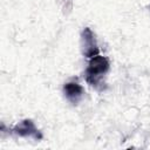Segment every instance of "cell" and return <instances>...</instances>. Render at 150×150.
I'll use <instances>...</instances> for the list:
<instances>
[{"label": "cell", "mask_w": 150, "mask_h": 150, "mask_svg": "<svg viewBox=\"0 0 150 150\" xmlns=\"http://www.w3.org/2000/svg\"><path fill=\"white\" fill-rule=\"evenodd\" d=\"M14 131L16 132V134H19V135H21V136H34V137H36V138H41V135L38 132V130L35 129V127H34V124H33V122L32 121H23L20 125H18V127H15L14 128Z\"/></svg>", "instance_id": "obj_4"}, {"label": "cell", "mask_w": 150, "mask_h": 150, "mask_svg": "<svg viewBox=\"0 0 150 150\" xmlns=\"http://www.w3.org/2000/svg\"><path fill=\"white\" fill-rule=\"evenodd\" d=\"M109 70V61L107 57L97 54L90 57L89 66L86 70V80L94 87H97L102 76Z\"/></svg>", "instance_id": "obj_1"}, {"label": "cell", "mask_w": 150, "mask_h": 150, "mask_svg": "<svg viewBox=\"0 0 150 150\" xmlns=\"http://www.w3.org/2000/svg\"><path fill=\"white\" fill-rule=\"evenodd\" d=\"M63 90H64V95L67 96V98L74 104H76L81 100L82 94H83L82 87L76 82L66 83L64 87H63Z\"/></svg>", "instance_id": "obj_3"}, {"label": "cell", "mask_w": 150, "mask_h": 150, "mask_svg": "<svg viewBox=\"0 0 150 150\" xmlns=\"http://www.w3.org/2000/svg\"><path fill=\"white\" fill-rule=\"evenodd\" d=\"M82 41H83V54L86 56L93 57L98 54V48L96 46L94 34L89 28H84L82 33Z\"/></svg>", "instance_id": "obj_2"}]
</instances>
